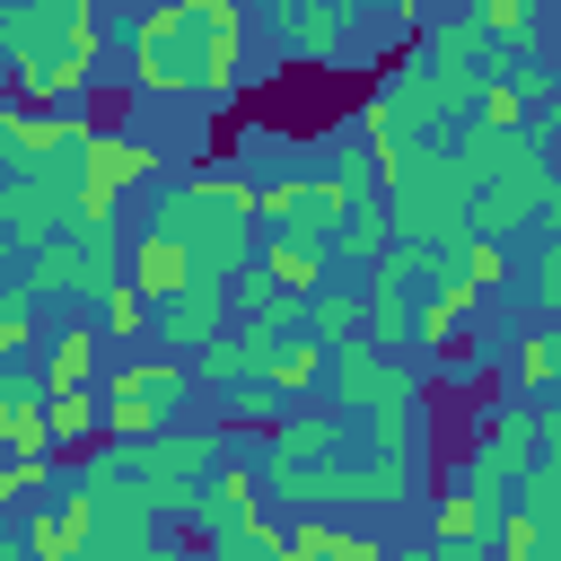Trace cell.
I'll use <instances>...</instances> for the list:
<instances>
[{
    "instance_id": "1",
    "label": "cell",
    "mask_w": 561,
    "mask_h": 561,
    "mask_svg": "<svg viewBox=\"0 0 561 561\" xmlns=\"http://www.w3.org/2000/svg\"><path fill=\"white\" fill-rule=\"evenodd\" d=\"M131 79L149 96H228L245 70V9L237 0H167L123 26Z\"/></svg>"
},
{
    "instance_id": "2",
    "label": "cell",
    "mask_w": 561,
    "mask_h": 561,
    "mask_svg": "<svg viewBox=\"0 0 561 561\" xmlns=\"http://www.w3.org/2000/svg\"><path fill=\"white\" fill-rule=\"evenodd\" d=\"M0 35H9L18 96L44 105V114H70V123H79V96H88V70H96V9H88V0L9 9Z\"/></svg>"
},
{
    "instance_id": "3",
    "label": "cell",
    "mask_w": 561,
    "mask_h": 561,
    "mask_svg": "<svg viewBox=\"0 0 561 561\" xmlns=\"http://www.w3.org/2000/svg\"><path fill=\"white\" fill-rule=\"evenodd\" d=\"M158 228L202 263V280H228V272H245V254H254V228H263V210H254V184L245 175H184L175 193H167V210H158Z\"/></svg>"
},
{
    "instance_id": "4",
    "label": "cell",
    "mask_w": 561,
    "mask_h": 561,
    "mask_svg": "<svg viewBox=\"0 0 561 561\" xmlns=\"http://www.w3.org/2000/svg\"><path fill=\"white\" fill-rule=\"evenodd\" d=\"M184 386H193V368H184V359H131V368H114V377L96 386V394H105V430H114V438H131V447L167 438V421H175Z\"/></svg>"
},
{
    "instance_id": "5",
    "label": "cell",
    "mask_w": 561,
    "mask_h": 561,
    "mask_svg": "<svg viewBox=\"0 0 561 561\" xmlns=\"http://www.w3.org/2000/svg\"><path fill=\"white\" fill-rule=\"evenodd\" d=\"M254 210H263V228L289 237V245H333V237L351 228V193H342L333 175H272V184H254Z\"/></svg>"
},
{
    "instance_id": "6",
    "label": "cell",
    "mask_w": 561,
    "mask_h": 561,
    "mask_svg": "<svg viewBox=\"0 0 561 561\" xmlns=\"http://www.w3.org/2000/svg\"><path fill=\"white\" fill-rule=\"evenodd\" d=\"M70 167H79V193H88V228H105V219H114V202L158 167V149L105 123V131H88V140H79V158H70Z\"/></svg>"
},
{
    "instance_id": "7",
    "label": "cell",
    "mask_w": 561,
    "mask_h": 561,
    "mask_svg": "<svg viewBox=\"0 0 561 561\" xmlns=\"http://www.w3.org/2000/svg\"><path fill=\"white\" fill-rule=\"evenodd\" d=\"M123 280V263H114V219L105 228H70V237H53L35 263H26V298H53V289H114Z\"/></svg>"
},
{
    "instance_id": "8",
    "label": "cell",
    "mask_w": 561,
    "mask_h": 561,
    "mask_svg": "<svg viewBox=\"0 0 561 561\" xmlns=\"http://www.w3.org/2000/svg\"><path fill=\"white\" fill-rule=\"evenodd\" d=\"M79 140H88V123H70V114L0 105V167H9V184H18V175H35V167H61Z\"/></svg>"
},
{
    "instance_id": "9",
    "label": "cell",
    "mask_w": 561,
    "mask_h": 561,
    "mask_svg": "<svg viewBox=\"0 0 561 561\" xmlns=\"http://www.w3.org/2000/svg\"><path fill=\"white\" fill-rule=\"evenodd\" d=\"M123 280H131V289L149 298V316H158V307H175V298H184V289L202 280V263H193V254H184V245H175L167 228H149V237L131 245V263H123Z\"/></svg>"
},
{
    "instance_id": "10",
    "label": "cell",
    "mask_w": 561,
    "mask_h": 561,
    "mask_svg": "<svg viewBox=\"0 0 561 561\" xmlns=\"http://www.w3.org/2000/svg\"><path fill=\"white\" fill-rule=\"evenodd\" d=\"M0 456H53V403L35 377H0Z\"/></svg>"
},
{
    "instance_id": "11",
    "label": "cell",
    "mask_w": 561,
    "mask_h": 561,
    "mask_svg": "<svg viewBox=\"0 0 561 561\" xmlns=\"http://www.w3.org/2000/svg\"><path fill=\"white\" fill-rule=\"evenodd\" d=\"M96 351H105V333L70 316V324L44 342V368H35V386H44V394H88V386H96Z\"/></svg>"
},
{
    "instance_id": "12",
    "label": "cell",
    "mask_w": 561,
    "mask_h": 561,
    "mask_svg": "<svg viewBox=\"0 0 561 561\" xmlns=\"http://www.w3.org/2000/svg\"><path fill=\"white\" fill-rule=\"evenodd\" d=\"M219 324H228L219 280H193L175 307H158V333H167V342H184V351H219Z\"/></svg>"
},
{
    "instance_id": "13",
    "label": "cell",
    "mask_w": 561,
    "mask_h": 561,
    "mask_svg": "<svg viewBox=\"0 0 561 561\" xmlns=\"http://www.w3.org/2000/svg\"><path fill=\"white\" fill-rule=\"evenodd\" d=\"M324 368H333V359H324V342H316V333H263V368H254L263 386H280V394H307Z\"/></svg>"
},
{
    "instance_id": "14",
    "label": "cell",
    "mask_w": 561,
    "mask_h": 561,
    "mask_svg": "<svg viewBox=\"0 0 561 561\" xmlns=\"http://www.w3.org/2000/svg\"><path fill=\"white\" fill-rule=\"evenodd\" d=\"M263 280H272L280 298H307V289L324 280V245H289V237H272V245H263Z\"/></svg>"
},
{
    "instance_id": "15",
    "label": "cell",
    "mask_w": 561,
    "mask_h": 561,
    "mask_svg": "<svg viewBox=\"0 0 561 561\" xmlns=\"http://www.w3.org/2000/svg\"><path fill=\"white\" fill-rule=\"evenodd\" d=\"M535 438H543V421H526V412H500V430H482V473H491V482H500V473H526Z\"/></svg>"
},
{
    "instance_id": "16",
    "label": "cell",
    "mask_w": 561,
    "mask_h": 561,
    "mask_svg": "<svg viewBox=\"0 0 561 561\" xmlns=\"http://www.w3.org/2000/svg\"><path fill=\"white\" fill-rule=\"evenodd\" d=\"M280 561H377V543H368V535H342V526L316 517V526H298V535L280 543Z\"/></svg>"
},
{
    "instance_id": "17",
    "label": "cell",
    "mask_w": 561,
    "mask_h": 561,
    "mask_svg": "<svg viewBox=\"0 0 561 561\" xmlns=\"http://www.w3.org/2000/svg\"><path fill=\"white\" fill-rule=\"evenodd\" d=\"M53 403V447H88L96 430H105V394L88 386V394H44Z\"/></svg>"
},
{
    "instance_id": "18",
    "label": "cell",
    "mask_w": 561,
    "mask_h": 561,
    "mask_svg": "<svg viewBox=\"0 0 561 561\" xmlns=\"http://www.w3.org/2000/svg\"><path fill=\"white\" fill-rule=\"evenodd\" d=\"M140 324H149V298H140L131 280H114V289H96V333H105V342H131Z\"/></svg>"
},
{
    "instance_id": "19",
    "label": "cell",
    "mask_w": 561,
    "mask_h": 561,
    "mask_svg": "<svg viewBox=\"0 0 561 561\" xmlns=\"http://www.w3.org/2000/svg\"><path fill=\"white\" fill-rule=\"evenodd\" d=\"M473 26H482V35H500V44H526V35H535V18H526L517 0H482V9H473Z\"/></svg>"
},
{
    "instance_id": "20",
    "label": "cell",
    "mask_w": 561,
    "mask_h": 561,
    "mask_svg": "<svg viewBox=\"0 0 561 561\" xmlns=\"http://www.w3.org/2000/svg\"><path fill=\"white\" fill-rule=\"evenodd\" d=\"M18 342H35V298L0 289V351H18Z\"/></svg>"
},
{
    "instance_id": "21",
    "label": "cell",
    "mask_w": 561,
    "mask_h": 561,
    "mask_svg": "<svg viewBox=\"0 0 561 561\" xmlns=\"http://www.w3.org/2000/svg\"><path fill=\"white\" fill-rule=\"evenodd\" d=\"M26 491H44V465H35V456H0V508L26 500Z\"/></svg>"
},
{
    "instance_id": "22",
    "label": "cell",
    "mask_w": 561,
    "mask_h": 561,
    "mask_svg": "<svg viewBox=\"0 0 561 561\" xmlns=\"http://www.w3.org/2000/svg\"><path fill=\"white\" fill-rule=\"evenodd\" d=\"M333 333H351V307H342V298H324V307H316V342H333Z\"/></svg>"
},
{
    "instance_id": "23",
    "label": "cell",
    "mask_w": 561,
    "mask_h": 561,
    "mask_svg": "<svg viewBox=\"0 0 561 561\" xmlns=\"http://www.w3.org/2000/svg\"><path fill=\"white\" fill-rule=\"evenodd\" d=\"M535 289H543V298H552V307H561V245H552V254H543V263H535Z\"/></svg>"
},
{
    "instance_id": "24",
    "label": "cell",
    "mask_w": 561,
    "mask_h": 561,
    "mask_svg": "<svg viewBox=\"0 0 561 561\" xmlns=\"http://www.w3.org/2000/svg\"><path fill=\"white\" fill-rule=\"evenodd\" d=\"M543 202H552V228H561V175H552V193H543Z\"/></svg>"
},
{
    "instance_id": "25",
    "label": "cell",
    "mask_w": 561,
    "mask_h": 561,
    "mask_svg": "<svg viewBox=\"0 0 561 561\" xmlns=\"http://www.w3.org/2000/svg\"><path fill=\"white\" fill-rule=\"evenodd\" d=\"M0 272H9V228H0Z\"/></svg>"
}]
</instances>
